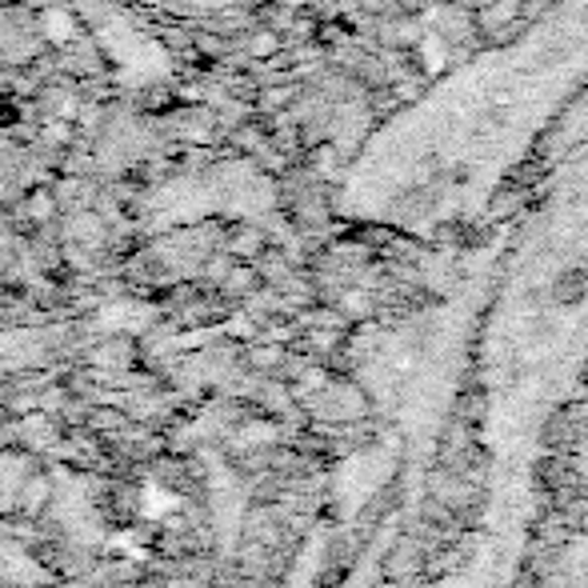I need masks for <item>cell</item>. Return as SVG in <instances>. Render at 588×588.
<instances>
[{
    "label": "cell",
    "instance_id": "1",
    "mask_svg": "<svg viewBox=\"0 0 588 588\" xmlns=\"http://www.w3.org/2000/svg\"><path fill=\"white\" fill-rule=\"evenodd\" d=\"M168 509H177V500L168 497V492H160V489L145 492V517H165Z\"/></svg>",
    "mask_w": 588,
    "mask_h": 588
}]
</instances>
